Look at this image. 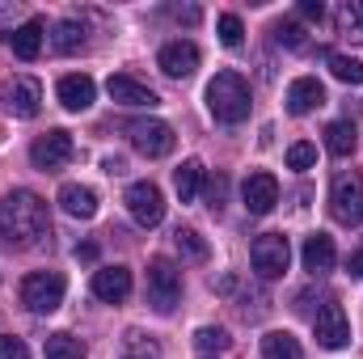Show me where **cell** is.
I'll use <instances>...</instances> for the list:
<instances>
[{
  "mask_svg": "<svg viewBox=\"0 0 363 359\" xmlns=\"http://www.w3.org/2000/svg\"><path fill=\"white\" fill-rule=\"evenodd\" d=\"M77 258H81V263H93V258H97V245H77Z\"/></svg>",
  "mask_w": 363,
  "mask_h": 359,
  "instance_id": "obj_38",
  "label": "cell"
},
{
  "mask_svg": "<svg viewBox=\"0 0 363 359\" xmlns=\"http://www.w3.org/2000/svg\"><path fill=\"white\" fill-rule=\"evenodd\" d=\"M182 300V270L169 263V258H152L148 263V304L161 313V317H169L174 309H178Z\"/></svg>",
  "mask_w": 363,
  "mask_h": 359,
  "instance_id": "obj_4",
  "label": "cell"
},
{
  "mask_svg": "<svg viewBox=\"0 0 363 359\" xmlns=\"http://www.w3.org/2000/svg\"><path fill=\"white\" fill-rule=\"evenodd\" d=\"M60 207L72 220H93L97 216V190L81 186V182H68V186H60Z\"/></svg>",
  "mask_w": 363,
  "mask_h": 359,
  "instance_id": "obj_19",
  "label": "cell"
},
{
  "mask_svg": "<svg viewBox=\"0 0 363 359\" xmlns=\"http://www.w3.org/2000/svg\"><path fill=\"white\" fill-rule=\"evenodd\" d=\"M317 106H325V85H321L317 77H296V81L287 85V110H291L296 118L313 114Z\"/></svg>",
  "mask_w": 363,
  "mask_h": 359,
  "instance_id": "obj_16",
  "label": "cell"
},
{
  "mask_svg": "<svg viewBox=\"0 0 363 359\" xmlns=\"http://www.w3.org/2000/svg\"><path fill=\"white\" fill-rule=\"evenodd\" d=\"M262 359H304V347H300L296 334H287V330H271V334L262 338Z\"/></svg>",
  "mask_w": 363,
  "mask_h": 359,
  "instance_id": "obj_22",
  "label": "cell"
},
{
  "mask_svg": "<svg viewBox=\"0 0 363 359\" xmlns=\"http://www.w3.org/2000/svg\"><path fill=\"white\" fill-rule=\"evenodd\" d=\"M287 165H291V170H313V165H317V148L304 144V140L291 144V148H287Z\"/></svg>",
  "mask_w": 363,
  "mask_h": 359,
  "instance_id": "obj_32",
  "label": "cell"
},
{
  "mask_svg": "<svg viewBox=\"0 0 363 359\" xmlns=\"http://www.w3.org/2000/svg\"><path fill=\"white\" fill-rule=\"evenodd\" d=\"M0 359H30V347H26L21 338L4 334V338H0Z\"/></svg>",
  "mask_w": 363,
  "mask_h": 359,
  "instance_id": "obj_33",
  "label": "cell"
},
{
  "mask_svg": "<svg viewBox=\"0 0 363 359\" xmlns=\"http://www.w3.org/2000/svg\"><path fill=\"white\" fill-rule=\"evenodd\" d=\"M64 292H68V283H64L60 270H34V275L21 279V304L30 313H38V317L55 313L64 304Z\"/></svg>",
  "mask_w": 363,
  "mask_h": 359,
  "instance_id": "obj_3",
  "label": "cell"
},
{
  "mask_svg": "<svg viewBox=\"0 0 363 359\" xmlns=\"http://www.w3.org/2000/svg\"><path fill=\"white\" fill-rule=\"evenodd\" d=\"M174 190H178L182 203H194L199 199V190H203V161H182L178 174H174Z\"/></svg>",
  "mask_w": 363,
  "mask_h": 359,
  "instance_id": "obj_21",
  "label": "cell"
},
{
  "mask_svg": "<svg viewBox=\"0 0 363 359\" xmlns=\"http://www.w3.org/2000/svg\"><path fill=\"white\" fill-rule=\"evenodd\" d=\"M355 127L347 123V118H338V123H330L325 127V148H330V157H351L355 153Z\"/></svg>",
  "mask_w": 363,
  "mask_h": 359,
  "instance_id": "obj_23",
  "label": "cell"
},
{
  "mask_svg": "<svg viewBox=\"0 0 363 359\" xmlns=\"http://www.w3.org/2000/svg\"><path fill=\"white\" fill-rule=\"evenodd\" d=\"M300 263H304V270H308V275H325V270H334V263H338L334 237H325V233H313V237H304Z\"/></svg>",
  "mask_w": 363,
  "mask_h": 359,
  "instance_id": "obj_17",
  "label": "cell"
},
{
  "mask_svg": "<svg viewBox=\"0 0 363 359\" xmlns=\"http://www.w3.org/2000/svg\"><path fill=\"white\" fill-rule=\"evenodd\" d=\"M127 359H135V355H127Z\"/></svg>",
  "mask_w": 363,
  "mask_h": 359,
  "instance_id": "obj_39",
  "label": "cell"
},
{
  "mask_svg": "<svg viewBox=\"0 0 363 359\" xmlns=\"http://www.w3.org/2000/svg\"><path fill=\"white\" fill-rule=\"evenodd\" d=\"M216 30H220V43H224V47H241V43H245V26H241L237 13H220Z\"/></svg>",
  "mask_w": 363,
  "mask_h": 359,
  "instance_id": "obj_30",
  "label": "cell"
},
{
  "mask_svg": "<svg viewBox=\"0 0 363 359\" xmlns=\"http://www.w3.org/2000/svg\"><path fill=\"white\" fill-rule=\"evenodd\" d=\"M55 93H60V106L64 110H89L93 97H97V85H93V77H85V72H72V77H60Z\"/></svg>",
  "mask_w": 363,
  "mask_h": 359,
  "instance_id": "obj_18",
  "label": "cell"
},
{
  "mask_svg": "<svg viewBox=\"0 0 363 359\" xmlns=\"http://www.w3.org/2000/svg\"><path fill=\"white\" fill-rule=\"evenodd\" d=\"M325 60H330L334 81H342V85H363V60H355V55H338V51H330Z\"/></svg>",
  "mask_w": 363,
  "mask_h": 359,
  "instance_id": "obj_25",
  "label": "cell"
},
{
  "mask_svg": "<svg viewBox=\"0 0 363 359\" xmlns=\"http://www.w3.org/2000/svg\"><path fill=\"white\" fill-rule=\"evenodd\" d=\"M174 17H178V21H186V26H194V21H199L203 13H199V9L190 4V9H174Z\"/></svg>",
  "mask_w": 363,
  "mask_h": 359,
  "instance_id": "obj_37",
  "label": "cell"
},
{
  "mask_svg": "<svg viewBox=\"0 0 363 359\" xmlns=\"http://www.w3.org/2000/svg\"><path fill=\"white\" fill-rule=\"evenodd\" d=\"M9 43H13V55H17V60H38V51H43V21L34 17V21L17 26V30L9 34Z\"/></svg>",
  "mask_w": 363,
  "mask_h": 359,
  "instance_id": "obj_20",
  "label": "cell"
},
{
  "mask_svg": "<svg viewBox=\"0 0 363 359\" xmlns=\"http://www.w3.org/2000/svg\"><path fill=\"white\" fill-rule=\"evenodd\" d=\"M224 190H228V182H224V178L207 182V207H211V211H220V207H224Z\"/></svg>",
  "mask_w": 363,
  "mask_h": 359,
  "instance_id": "obj_34",
  "label": "cell"
},
{
  "mask_svg": "<svg viewBox=\"0 0 363 359\" xmlns=\"http://www.w3.org/2000/svg\"><path fill=\"white\" fill-rule=\"evenodd\" d=\"M123 203H127V211L140 228H157L165 220V194H161L157 182H131Z\"/></svg>",
  "mask_w": 363,
  "mask_h": 359,
  "instance_id": "obj_8",
  "label": "cell"
},
{
  "mask_svg": "<svg viewBox=\"0 0 363 359\" xmlns=\"http://www.w3.org/2000/svg\"><path fill=\"white\" fill-rule=\"evenodd\" d=\"M174 241H178L182 258H190V263H207V241H203L194 228H178V233H174Z\"/></svg>",
  "mask_w": 363,
  "mask_h": 359,
  "instance_id": "obj_28",
  "label": "cell"
},
{
  "mask_svg": "<svg viewBox=\"0 0 363 359\" xmlns=\"http://www.w3.org/2000/svg\"><path fill=\"white\" fill-rule=\"evenodd\" d=\"M313 334H317V343H321L325 351H342V347L351 343V321H347V313H342L338 300H325V304L317 309Z\"/></svg>",
  "mask_w": 363,
  "mask_h": 359,
  "instance_id": "obj_10",
  "label": "cell"
},
{
  "mask_svg": "<svg viewBox=\"0 0 363 359\" xmlns=\"http://www.w3.org/2000/svg\"><path fill=\"white\" fill-rule=\"evenodd\" d=\"M47 237V203L34 190H9L0 199V241L13 250H30Z\"/></svg>",
  "mask_w": 363,
  "mask_h": 359,
  "instance_id": "obj_1",
  "label": "cell"
},
{
  "mask_svg": "<svg viewBox=\"0 0 363 359\" xmlns=\"http://www.w3.org/2000/svg\"><path fill=\"white\" fill-rule=\"evenodd\" d=\"M241 199H245V211L250 216H267L274 203H279V182H274V174H267V170L250 174L245 186H241Z\"/></svg>",
  "mask_w": 363,
  "mask_h": 359,
  "instance_id": "obj_13",
  "label": "cell"
},
{
  "mask_svg": "<svg viewBox=\"0 0 363 359\" xmlns=\"http://www.w3.org/2000/svg\"><path fill=\"white\" fill-rule=\"evenodd\" d=\"M0 101H4V110L13 118H34L43 110V85L34 77H13L4 85V93H0Z\"/></svg>",
  "mask_w": 363,
  "mask_h": 359,
  "instance_id": "obj_11",
  "label": "cell"
},
{
  "mask_svg": "<svg viewBox=\"0 0 363 359\" xmlns=\"http://www.w3.org/2000/svg\"><path fill=\"white\" fill-rule=\"evenodd\" d=\"M127 140H131V148L144 153V157H169L178 136H174V127L161 123V118H135V123H127Z\"/></svg>",
  "mask_w": 363,
  "mask_h": 359,
  "instance_id": "obj_7",
  "label": "cell"
},
{
  "mask_svg": "<svg viewBox=\"0 0 363 359\" xmlns=\"http://www.w3.org/2000/svg\"><path fill=\"white\" fill-rule=\"evenodd\" d=\"M250 263H254V275H258V279H279V275L287 270V263H291L287 237H283V233H262V237H254Z\"/></svg>",
  "mask_w": 363,
  "mask_h": 359,
  "instance_id": "obj_6",
  "label": "cell"
},
{
  "mask_svg": "<svg viewBox=\"0 0 363 359\" xmlns=\"http://www.w3.org/2000/svg\"><path fill=\"white\" fill-rule=\"evenodd\" d=\"M347 275H351V279H363V250L347 258Z\"/></svg>",
  "mask_w": 363,
  "mask_h": 359,
  "instance_id": "obj_36",
  "label": "cell"
},
{
  "mask_svg": "<svg viewBox=\"0 0 363 359\" xmlns=\"http://www.w3.org/2000/svg\"><path fill=\"white\" fill-rule=\"evenodd\" d=\"M330 211L338 224H363V174H338L330 186Z\"/></svg>",
  "mask_w": 363,
  "mask_h": 359,
  "instance_id": "obj_5",
  "label": "cell"
},
{
  "mask_svg": "<svg viewBox=\"0 0 363 359\" xmlns=\"http://www.w3.org/2000/svg\"><path fill=\"white\" fill-rule=\"evenodd\" d=\"M43 351H47V359H85L81 338H72V334H51Z\"/></svg>",
  "mask_w": 363,
  "mask_h": 359,
  "instance_id": "obj_26",
  "label": "cell"
},
{
  "mask_svg": "<svg viewBox=\"0 0 363 359\" xmlns=\"http://www.w3.org/2000/svg\"><path fill=\"white\" fill-rule=\"evenodd\" d=\"M51 43H55V51H60V55H77V51L85 47V26L68 17V21H60V26H55Z\"/></svg>",
  "mask_w": 363,
  "mask_h": 359,
  "instance_id": "obj_24",
  "label": "cell"
},
{
  "mask_svg": "<svg viewBox=\"0 0 363 359\" xmlns=\"http://www.w3.org/2000/svg\"><path fill=\"white\" fill-rule=\"evenodd\" d=\"M93 296L97 300H106V304H118V300H127L131 296V270L127 267H101L93 270Z\"/></svg>",
  "mask_w": 363,
  "mask_h": 359,
  "instance_id": "obj_15",
  "label": "cell"
},
{
  "mask_svg": "<svg viewBox=\"0 0 363 359\" xmlns=\"http://www.w3.org/2000/svg\"><path fill=\"white\" fill-rule=\"evenodd\" d=\"M300 17L321 21V17H325V4H321V0H300Z\"/></svg>",
  "mask_w": 363,
  "mask_h": 359,
  "instance_id": "obj_35",
  "label": "cell"
},
{
  "mask_svg": "<svg viewBox=\"0 0 363 359\" xmlns=\"http://www.w3.org/2000/svg\"><path fill=\"white\" fill-rule=\"evenodd\" d=\"M106 93L118 101V106H161V97H157V89H148L144 81H135V77H127V72H118V77H110L106 81Z\"/></svg>",
  "mask_w": 363,
  "mask_h": 359,
  "instance_id": "obj_14",
  "label": "cell"
},
{
  "mask_svg": "<svg viewBox=\"0 0 363 359\" xmlns=\"http://www.w3.org/2000/svg\"><path fill=\"white\" fill-rule=\"evenodd\" d=\"M194 347L203 355H220V351H228V334L220 326H203V330H194Z\"/></svg>",
  "mask_w": 363,
  "mask_h": 359,
  "instance_id": "obj_29",
  "label": "cell"
},
{
  "mask_svg": "<svg viewBox=\"0 0 363 359\" xmlns=\"http://www.w3.org/2000/svg\"><path fill=\"white\" fill-rule=\"evenodd\" d=\"M157 64H161V72H165V77L186 81V77L199 68V47H194L190 38H174V43H165V47H161Z\"/></svg>",
  "mask_w": 363,
  "mask_h": 359,
  "instance_id": "obj_12",
  "label": "cell"
},
{
  "mask_svg": "<svg viewBox=\"0 0 363 359\" xmlns=\"http://www.w3.org/2000/svg\"><path fill=\"white\" fill-rule=\"evenodd\" d=\"M72 136L64 131V127H51L47 136H38L34 144H30V161H34V170H43V174H55V170H64L68 161H72Z\"/></svg>",
  "mask_w": 363,
  "mask_h": 359,
  "instance_id": "obj_9",
  "label": "cell"
},
{
  "mask_svg": "<svg viewBox=\"0 0 363 359\" xmlns=\"http://www.w3.org/2000/svg\"><path fill=\"white\" fill-rule=\"evenodd\" d=\"M274 43H283L287 51H304V26L300 21H274Z\"/></svg>",
  "mask_w": 363,
  "mask_h": 359,
  "instance_id": "obj_31",
  "label": "cell"
},
{
  "mask_svg": "<svg viewBox=\"0 0 363 359\" xmlns=\"http://www.w3.org/2000/svg\"><path fill=\"white\" fill-rule=\"evenodd\" d=\"M338 34L363 38V0H347V4L338 9Z\"/></svg>",
  "mask_w": 363,
  "mask_h": 359,
  "instance_id": "obj_27",
  "label": "cell"
},
{
  "mask_svg": "<svg viewBox=\"0 0 363 359\" xmlns=\"http://www.w3.org/2000/svg\"><path fill=\"white\" fill-rule=\"evenodd\" d=\"M207 110H211V118L216 123H245L250 118V85H245V77L241 72H216L211 77V85H207Z\"/></svg>",
  "mask_w": 363,
  "mask_h": 359,
  "instance_id": "obj_2",
  "label": "cell"
}]
</instances>
